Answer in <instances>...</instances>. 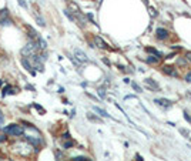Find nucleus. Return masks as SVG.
Wrapping results in <instances>:
<instances>
[{
    "mask_svg": "<svg viewBox=\"0 0 191 161\" xmlns=\"http://www.w3.org/2000/svg\"><path fill=\"white\" fill-rule=\"evenodd\" d=\"M163 71H164L165 74H168V76H173V77H175V76H177V71H175V68L170 67V66H164V67H163Z\"/></svg>",
    "mask_w": 191,
    "mask_h": 161,
    "instance_id": "1a4fd4ad",
    "label": "nucleus"
},
{
    "mask_svg": "<svg viewBox=\"0 0 191 161\" xmlns=\"http://www.w3.org/2000/svg\"><path fill=\"white\" fill-rule=\"evenodd\" d=\"M19 4L23 6L24 9H27V1H26V0H19Z\"/></svg>",
    "mask_w": 191,
    "mask_h": 161,
    "instance_id": "6ab92c4d",
    "label": "nucleus"
},
{
    "mask_svg": "<svg viewBox=\"0 0 191 161\" xmlns=\"http://www.w3.org/2000/svg\"><path fill=\"white\" fill-rule=\"evenodd\" d=\"M185 80L188 81V83H191V73H188V74L185 76Z\"/></svg>",
    "mask_w": 191,
    "mask_h": 161,
    "instance_id": "b1692460",
    "label": "nucleus"
},
{
    "mask_svg": "<svg viewBox=\"0 0 191 161\" xmlns=\"http://www.w3.org/2000/svg\"><path fill=\"white\" fill-rule=\"evenodd\" d=\"M131 86L134 87V90H136V91H141V90H140V87H139V86H137V84H134V83H133Z\"/></svg>",
    "mask_w": 191,
    "mask_h": 161,
    "instance_id": "5701e85b",
    "label": "nucleus"
},
{
    "mask_svg": "<svg viewBox=\"0 0 191 161\" xmlns=\"http://www.w3.org/2000/svg\"><path fill=\"white\" fill-rule=\"evenodd\" d=\"M27 30H29V33H30L29 36H30L32 39H37V37H39V34H37V32H34V30H33V29H32L30 26H27Z\"/></svg>",
    "mask_w": 191,
    "mask_h": 161,
    "instance_id": "ddd939ff",
    "label": "nucleus"
},
{
    "mask_svg": "<svg viewBox=\"0 0 191 161\" xmlns=\"http://www.w3.org/2000/svg\"><path fill=\"white\" fill-rule=\"evenodd\" d=\"M21 64H23V67H24V68H26L30 74H33V76L36 74V70H33V66L30 64L29 59H26V57H24V59H21Z\"/></svg>",
    "mask_w": 191,
    "mask_h": 161,
    "instance_id": "423d86ee",
    "label": "nucleus"
},
{
    "mask_svg": "<svg viewBox=\"0 0 191 161\" xmlns=\"http://www.w3.org/2000/svg\"><path fill=\"white\" fill-rule=\"evenodd\" d=\"M145 83H147V84H148L151 88H154V90H158V88H160V87H158V84H157V83H154V81H151L150 79H147V80H145Z\"/></svg>",
    "mask_w": 191,
    "mask_h": 161,
    "instance_id": "f8f14e48",
    "label": "nucleus"
},
{
    "mask_svg": "<svg viewBox=\"0 0 191 161\" xmlns=\"http://www.w3.org/2000/svg\"><path fill=\"white\" fill-rule=\"evenodd\" d=\"M93 110H94L96 113H99V114H100V115H101V117H110V115H108V114L105 113L104 110H101V108H99V107H93Z\"/></svg>",
    "mask_w": 191,
    "mask_h": 161,
    "instance_id": "9b49d317",
    "label": "nucleus"
},
{
    "mask_svg": "<svg viewBox=\"0 0 191 161\" xmlns=\"http://www.w3.org/2000/svg\"><path fill=\"white\" fill-rule=\"evenodd\" d=\"M156 34H157V39H158V40H164V39L168 37V32H167L165 29H157Z\"/></svg>",
    "mask_w": 191,
    "mask_h": 161,
    "instance_id": "6e6552de",
    "label": "nucleus"
},
{
    "mask_svg": "<svg viewBox=\"0 0 191 161\" xmlns=\"http://www.w3.org/2000/svg\"><path fill=\"white\" fill-rule=\"evenodd\" d=\"M63 138H70V134L69 133H64V134H63Z\"/></svg>",
    "mask_w": 191,
    "mask_h": 161,
    "instance_id": "393cba45",
    "label": "nucleus"
},
{
    "mask_svg": "<svg viewBox=\"0 0 191 161\" xmlns=\"http://www.w3.org/2000/svg\"><path fill=\"white\" fill-rule=\"evenodd\" d=\"M12 19H10V13L7 9H3L0 10V26H9L12 24Z\"/></svg>",
    "mask_w": 191,
    "mask_h": 161,
    "instance_id": "20e7f679",
    "label": "nucleus"
},
{
    "mask_svg": "<svg viewBox=\"0 0 191 161\" xmlns=\"http://www.w3.org/2000/svg\"><path fill=\"white\" fill-rule=\"evenodd\" d=\"M94 43L97 44V47H100V48H105L107 47V44H105V41L100 37V36H96L94 37Z\"/></svg>",
    "mask_w": 191,
    "mask_h": 161,
    "instance_id": "9d476101",
    "label": "nucleus"
},
{
    "mask_svg": "<svg viewBox=\"0 0 191 161\" xmlns=\"http://www.w3.org/2000/svg\"><path fill=\"white\" fill-rule=\"evenodd\" d=\"M37 48L39 46L33 43V41H29L24 47L21 48V56L23 57H26V59H29V57H32V56H34L36 53H37Z\"/></svg>",
    "mask_w": 191,
    "mask_h": 161,
    "instance_id": "f03ea898",
    "label": "nucleus"
},
{
    "mask_svg": "<svg viewBox=\"0 0 191 161\" xmlns=\"http://www.w3.org/2000/svg\"><path fill=\"white\" fill-rule=\"evenodd\" d=\"M73 145H74V141H67V143L63 144V147L64 148H69V147H73Z\"/></svg>",
    "mask_w": 191,
    "mask_h": 161,
    "instance_id": "a211bd4d",
    "label": "nucleus"
},
{
    "mask_svg": "<svg viewBox=\"0 0 191 161\" xmlns=\"http://www.w3.org/2000/svg\"><path fill=\"white\" fill-rule=\"evenodd\" d=\"M74 57L77 59V61H79V63H87V61H88L87 54L84 53V51L79 50V48H76V50H74Z\"/></svg>",
    "mask_w": 191,
    "mask_h": 161,
    "instance_id": "39448f33",
    "label": "nucleus"
},
{
    "mask_svg": "<svg viewBox=\"0 0 191 161\" xmlns=\"http://www.w3.org/2000/svg\"><path fill=\"white\" fill-rule=\"evenodd\" d=\"M156 104H158L160 107H164V108H168V107L173 106V103H171L170 100H165V98H157Z\"/></svg>",
    "mask_w": 191,
    "mask_h": 161,
    "instance_id": "0eeeda50",
    "label": "nucleus"
},
{
    "mask_svg": "<svg viewBox=\"0 0 191 161\" xmlns=\"http://www.w3.org/2000/svg\"><path fill=\"white\" fill-rule=\"evenodd\" d=\"M36 20H37V23H39V26H41V27H44L46 26V23H44V20L41 19L40 16H36Z\"/></svg>",
    "mask_w": 191,
    "mask_h": 161,
    "instance_id": "dca6fc26",
    "label": "nucleus"
},
{
    "mask_svg": "<svg viewBox=\"0 0 191 161\" xmlns=\"http://www.w3.org/2000/svg\"><path fill=\"white\" fill-rule=\"evenodd\" d=\"M4 131H6L9 135H12V137H19V135L23 134V129H21L20 126H17V124H12V126L6 127Z\"/></svg>",
    "mask_w": 191,
    "mask_h": 161,
    "instance_id": "7ed1b4c3",
    "label": "nucleus"
},
{
    "mask_svg": "<svg viewBox=\"0 0 191 161\" xmlns=\"http://www.w3.org/2000/svg\"><path fill=\"white\" fill-rule=\"evenodd\" d=\"M87 117H88V120H91V121H97V123H100V120H99L97 117H93L91 114H87Z\"/></svg>",
    "mask_w": 191,
    "mask_h": 161,
    "instance_id": "f3484780",
    "label": "nucleus"
},
{
    "mask_svg": "<svg viewBox=\"0 0 191 161\" xmlns=\"http://www.w3.org/2000/svg\"><path fill=\"white\" fill-rule=\"evenodd\" d=\"M99 96L101 97V98H104V97H105V93H104V90H103V88H99Z\"/></svg>",
    "mask_w": 191,
    "mask_h": 161,
    "instance_id": "aec40b11",
    "label": "nucleus"
},
{
    "mask_svg": "<svg viewBox=\"0 0 191 161\" xmlns=\"http://www.w3.org/2000/svg\"><path fill=\"white\" fill-rule=\"evenodd\" d=\"M37 41H39V47H40V48H46V47H47V43H46L41 37H37Z\"/></svg>",
    "mask_w": 191,
    "mask_h": 161,
    "instance_id": "4468645a",
    "label": "nucleus"
},
{
    "mask_svg": "<svg viewBox=\"0 0 191 161\" xmlns=\"http://www.w3.org/2000/svg\"><path fill=\"white\" fill-rule=\"evenodd\" d=\"M23 134L26 137V140L30 143L32 145H39L41 143V134L37 129H34L33 126H27L26 129H23Z\"/></svg>",
    "mask_w": 191,
    "mask_h": 161,
    "instance_id": "f257e3e1",
    "label": "nucleus"
},
{
    "mask_svg": "<svg viewBox=\"0 0 191 161\" xmlns=\"http://www.w3.org/2000/svg\"><path fill=\"white\" fill-rule=\"evenodd\" d=\"M73 161H87V158H84V157H76V158H73Z\"/></svg>",
    "mask_w": 191,
    "mask_h": 161,
    "instance_id": "412c9836",
    "label": "nucleus"
},
{
    "mask_svg": "<svg viewBox=\"0 0 191 161\" xmlns=\"http://www.w3.org/2000/svg\"><path fill=\"white\" fill-rule=\"evenodd\" d=\"M185 120H188V121H191V117H190V115H188V114H187V113H185Z\"/></svg>",
    "mask_w": 191,
    "mask_h": 161,
    "instance_id": "a878e982",
    "label": "nucleus"
},
{
    "mask_svg": "<svg viewBox=\"0 0 191 161\" xmlns=\"http://www.w3.org/2000/svg\"><path fill=\"white\" fill-rule=\"evenodd\" d=\"M185 60H188L191 63V53H187V54H185Z\"/></svg>",
    "mask_w": 191,
    "mask_h": 161,
    "instance_id": "4be33fe9",
    "label": "nucleus"
},
{
    "mask_svg": "<svg viewBox=\"0 0 191 161\" xmlns=\"http://www.w3.org/2000/svg\"><path fill=\"white\" fill-rule=\"evenodd\" d=\"M147 63H150V64H157V63H158V57L148 56V59H147Z\"/></svg>",
    "mask_w": 191,
    "mask_h": 161,
    "instance_id": "2eb2a0df",
    "label": "nucleus"
}]
</instances>
